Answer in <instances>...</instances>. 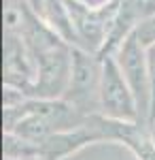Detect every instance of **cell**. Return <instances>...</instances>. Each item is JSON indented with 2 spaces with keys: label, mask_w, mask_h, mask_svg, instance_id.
Returning <instances> with one entry per match:
<instances>
[{
  "label": "cell",
  "mask_w": 155,
  "mask_h": 160,
  "mask_svg": "<svg viewBox=\"0 0 155 160\" xmlns=\"http://www.w3.org/2000/svg\"><path fill=\"white\" fill-rule=\"evenodd\" d=\"M43 19L51 26V30H55L60 34V38L64 43H68L70 47H81V41H79V34L74 30L72 17L68 13V7H66V0H47Z\"/></svg>",
  "instance_id": "52a82bcc"
},
{
  "label": "cell",
  "mask_w": 155,
  "mask_h": 160,
  "mask_svg": "<svg viewBox=\"0 0 155 160\" xmlns=\"http://www.w3.org/2000/svg\"><path fill=\"white\" fill-rule=\"evenodd\" d=\"M149 62V81H151V113H149V126L155 124V45L147 49Z\"/></svg>",
  "instance_id": "9c48e42d"
},
{
  "label": "cell",
  "mask_w": 155,
  "mask_h": 160,
  "mask_svg": "<svg viewBox=\"0 0 155 160\" xmlns=\"http://www.w3.org/2000/svg\"><path fill=\"white\" fill-rule=\"evenodd\" d=\"M100 79H102V60L98 53L72 47V77L66 100L74 105L81 113L94 115L100 109Z\"/></svg>",
  "instance_id": "7a4b0ae2"
},
{
  "label": "cell",
  "mask_w": 155,
  "mask_h": 160,
  "mask_svg": "<svg viewBox=\"0 0 155 160\" xmlns=\"http://www.w3.org/2000/svg\"><path fill=\"white\" fill-rule=\"evenodd\" d=\"M87 124L100 132V137H110L123 141L128 148L136 154L138 160H155V141L153 137L147 132L144 122H119L110 120L104 115H89Z\"/></svg>",
  "instance_id": "5b68a950"
},
{
  "label": "cell",
  "mask_w": 155,
  "mask_h": 160,
  "mask_svg": "<svg viewBox=\"0 0 155 160\" xmlns=\"http://www.w3.org/2000/svg\"><path fill=\"white\" fill-rule=\"evenodd\" d=\"M153 15H155V13H153Z\"/></svg>",
  "instance_id": "7c38bea8"
},
{
  "label": "cell",
  "mask_w": 155,
  "mask_h": 160,
  "mask_svg": "<svg viewBox=\"0 0 155 160\" xmlns=\"http://www.w3.org/2000/svg\"><path fill=\"white\" fill-rule=\"evenodd\" d=\"M115 58L119 62V68L125 81L130 83L132 94L136 98L140 122L149 124V113H151V81H149V62H147V49L138 41L136 28L130 32V37L121 43Z\"/></svg>",
  "instance_id": "277c9868"
},
{
  "label": "cell",
  "mask_w": 155,
  "mask_h": 160,
  "mask_svg": "<svg viewBox=\"0 0 155 160\" xmlns=\"http://www.w3.org/2000/svg\"><path fill=\"white\" fill-rule=\"evenodd\" d=\"M136 34H138V41L143 43L144 49L153 47L155 45V15L143 19L140 24L136 26Z\"/></svg>",
  "instance_id": "ba28073f"
},
{
  "label": "cell",
  "mask_w": 155,
  "mask_h": 160,
  "mask_svg": "<svg viewBox=\"0 0 155 160\" xmlns=\"http://www.w3.org/2000/svg\"><path fill=\"white\" fill-rule=\"evenodd\" d=\"M9 2H11V4H17V0H9Z\"/></svg>",
  "instance_id": "8fae6325"
},
{
  "label": "cell",
  "mask_w": 155,
  "mask_h": 160,
  "mask_svg": "<svg viewBox=\"0 0 155 160\" xmlns=\"http://www.w3.org/2000/svg\"><path fill=\"white\" fill-rule=\"evenodd\" d=\"M102 139L98 130H94L89 124L85 122L79 128H70V130H58L51 137H47L40 143V158L43 160H58L62 156H68L70 152L79 149L81 145Z\"/></svg>",
  "instance_id": "8992f818"
},
{
  "label": "cell",
  "mask_w": 155,
  "mask_h": 160,
  "mask_svg": "<svg viewBox=\"0 0 155 160\" xmlns=\"http://www.w3.org/2000/svg\"><path fill=\"white\" fill-rule=\"evenodd\" d=\"M45 2H47V0H24L26 7H28V9H30L32 13L40 15V17L45 15Z\"/></svg>",
  "instance_id": "30bf717a"
},
{
  "label": "cell",
  "mask_w": 155,
  "mask_h": 160,
  "mask_svg": "<svg viewBox=\"0 0 155 160\" xmlns=\"http://www.w3.org/2000/svg\"><path fill=\"white\" fill-rule=\"evenodd\" d=\"M102 60V79H100V109L104 118L119 122H140L136 98L130 83L119 68L115 56H104Z\"/></svg>",
  "instance_id": "3957f363"
},
{
  "label": "cell",
  "mask_w": 155,
  "mask_h": 160,
  "mask_svg": "<svg viewBox=\"0 0 155 160\" xmlns=\"http://www.w3.org/2000/svg\"><path fill=\"white\" fill-rule=\"evenodd\" d=\"M36 79L28 88L30 98H58L68 92L72 77V47L58 45L34 58Z\"/></svg>",
  "instance_id": "6da1fadb"
}]
</instances>
